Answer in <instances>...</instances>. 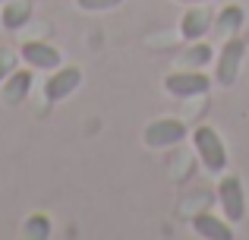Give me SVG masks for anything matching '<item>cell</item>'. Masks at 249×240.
<instances>
[{"label": "cell", "mask_w": 249, "mask_h": 240, "mask_svg": "<svg viewBox=\"0 0 249 240\" xmlns=\"http://www.w3.org/2000/svg\"><path fill=\"white\" fill-rule=\"evenodd\" d=\"M193 142H196V152H199V161L205 165V171L221 174L227 167V148L212 127H199L193 133Z\"/></svg>", "instance_id": "obj_1"}, {"label": "cell", "mask_w": 249, "mask_h": 240, "mask_svg": "<svg viewBox=\"0 0 249 240\" xmlns=\"http://www.w3.org/2000/svg\"><path fill=\"white\" fill-rule=\"evenodd\" d=\"M183 3H208V0H183Z\"/></svg>", "instance_id": "obj_17"}, {"label": "cell", "mask_w": 249, "mask_h": 240, "mask_svg": "<svg viewBox=\"0 0 249 240\" xmlns=\"http://www.w3.org/2000/svg\"><path fill=\"white\" fill-rule=\"evenodd\" d=\"M186 136V127L174 117H164V120H155L145 127V146L148 148H167L174 142H183Z\"/></svg>", "instance_id": "obj_6"}, {"label": "cell", "mask_w": 249, "mask_h": 240, "mask_svg": "<svg viewBox=\"0 0 249 240\" xmlns=\"http://www.w3.org/2000/svg\"><path fill=\"white\" fill-rule=\"evenodd\" d=\"M29 89H32V73L29 70H13L3 79V101L6 105H19L22 98H29Z\"/></svg>", "instance_id": "obj_8"}, {"label": "cell", "mask_w": 249, "mask_h": 240, "mask_svg": "<svg viewBox=\"0 0 249 240\" xmlns=\"http://www.w3.org/2000/svg\"><path fill=\"white\" fill-rule=\"evenodd\" d=\"M22 60L35 70H57L60 67V51L44 41H25L22 44Z\"/></svg>", "instance_id": "obj_7"}, {"label": "cell", "mask_w": 249, "mask_h": 240, "mask_svg": "<svg viewBox=\"0 0 249 240\" xmlns=\"http://www.w3.org/2000/svg\"><path fill=\"white\" fill-rule=\"evenodd\" d=\"M82 86V70L79 67H57L44 82V98L48 101H63Z\"/></svg>", "instance_id": "obj_3"}, {"label": "cell", "mask_w": 249, "mask_h": 240, "mask_svg": "<svg viewBox=\"0 0 249 240\" xmlns=\"http://www.w3.org/2000/svg\"><path fill=\"white\" fill-rule=\"evenodd\" d=\"M183 60H186L189 67H202V63L212 60V48H208V44H193V51H186Z\"/></svg>", "instance_id": "obj_14"}, {"label": "cell", "mask_w": 249, "mask_h": 240, "mask_svg": "<svg viewBox=\"0 0 249 240\" xmlns=\"http://www.w3.org/2000/svg\"><path fill=\"white\" fill-rule=\"evenodd\" d=\"M82 10H110V6L123 3V0H76Z\"/></svg>", "instance_id": "obj_16"}, {"label": "cell", "mask_w": 249, "mask_h": 240, "mask_svg": "<svg viewBox=\"0 0 249 240\" xmlns=\"http://www.w3.org/2000/svg\"><path fill=\"white\" fill-rule=\"evenodd\" d=\"M243 19H246L243 6H224L221 16H218V32L221 35H233V32L243 25Z\"/></svg>", "instance_id": "obj_12"}, {"label": "cell", "mask_w": 249, "mask_h": 240, "mask_svg": "<svg viewBox=\"0 0 249 240\" xmlns=\"http://www.w3.org/2000/svg\"><path fill=\"white\" fill-rule=\"evenodd\" d=\"M218 199H221V209H224L227 222H240L246 215V196H243V184L240 177H224L218 184Z\"/></svg>", "instance_id": "obj_5"}, {"label": "cell", "mask_w": 249, "mask_h": 240, "mask_svg": "<svg viewBox=\"0 0 249 240\" xmlns=\"http://www.w3.org/2000/svg\"><path fill=\"white\" fill-rule=\"evenodd\" d=\"M29 16H32V0H6L3 13H0V22H3V29L16 32L29 22Z\"/></svg>", "instance_id": "obj_11"}, {"label": "cell", "mask_w": 249, "mask_h": 240, "mask_svg": "<svg viewBox=\"0 0 249 240\" xmlns=\"http://www.w3.org/2000/svg\"><path fill=\"white\" fill-rule=\"evenodd\" d=\"M243 57H246V44L240 41V38H231V41L221 48V57H218V82L221 86H233V82H237Z\"/></svg>", "instance_id": "obj_4"}, {"label": "cell", "mask_w": 249, "mask_h": 240, "mask_svg": "<svg viewBox=\"0 0 249 240\" xmlns=\"http://www.w3.org/2000/svg\"><path fill=\"white\" fill-rule=\"evenodd\" d=\"M13 70H16V54H13L10 48H0V82H3Z\"/></svg>", "instance_id": "obj_15"}, {"label": "cell", "mask_w": 249, "mask_h": 240, "mask_svg": "<svg viewBox=\"0 0 249 240\" xmlns=\"http://www.w3.org/2000/svg\"><path fill=\"white\" fill-rule=\"evenodd\" d=\"M193 231L199 237H208V240H233V228L224 224L221 218H214V215H196Z\"/></svg>", "instance_id": "obj_10"}, {"label": "cell", "mask_w": 249, "mask_h": 240, "mask_svg": "<svg viewBox=\"0 0 249 240\" xmlns=\"http://www.w3.org/2000/svg\"><path fill=\"white\" fill-rule=\"evenodd\" d=\"M208 86H212V79H208L205 73H199V70H183V73H170L164 79V89L170 95H177V98H196V95L208 92Z\"/></svg>", "instance_id": "obj_2"}, {"label": "cell", "mask_w": 249, "mask_h": 240, "mask_svg": "<svg viewBox=\"0 0 249 240\" xmlns=\"http://www.w3.org/2000/svg\"><path fill=\"white\" fill-rule=\"evenodd\" d=\"M0 3H6V0H0Z\"/></svg>", "instance_id": "obj_18"}, {"label": "cell", "mask_w": 249, "mask_h": 240, "mask_svg": "<svg viewBox=\"0 0 249 240\" xmlns=\"http://www.w3.org/2000/svg\"><path fill=\"white\" fill-rule=\"evenodd\" d=\"M48 234H51V224L44 215H32L25 222V237H48Z\"/></svg>", "instance_id": "obj_13"}, {"label": "cell", "mask_w": 249, "mask_h": 240, "mask_svg": "<svg viewBox=\"0 0 249 240\" xmlns=\"http://www.w3.org/2000/svg\"><path fill=\"white\" fill-rule=\"evenodd\" d=\"M208 25H212V16H208V10H205V6H193V10L183 16L180 32H183V38H186V41H199V38H205Z\"/></svg>", "instance_id": "obj_9"}]
</instances>
